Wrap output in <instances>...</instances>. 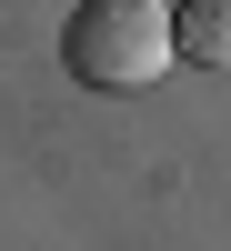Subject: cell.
<instances>
[{
	"label": "cell",
	"mask_w": 231,
	"mask_h": 251,
	"mask_svg": "<svg viewBox=\"0 0 231 251\" xmlns=\"http://www.w3.org/2000/svg\"><path fill=\"white\" fill-rule=\"evenodd\" d=\"M60 60L91 91H151L171 71V10L161 0H80L60 20Z\"/></svg>",
	"instance_id": "6da1fadb"
},
{
	"label": "cell",
	"mask_w": 231,
	"mask_h": 251,
	"mask_svg": "<svg viewBox=\"0 0 231 251\" xmlns=\"http://www.w3.org/2000/svg\"><path fill=\"white\" fill-rule=\"evenodd\" d=\"M171 60L231 71V0H171Z\"/></svg>",
	"instance_id": "7a4b0ae2"
}]
</instances>
